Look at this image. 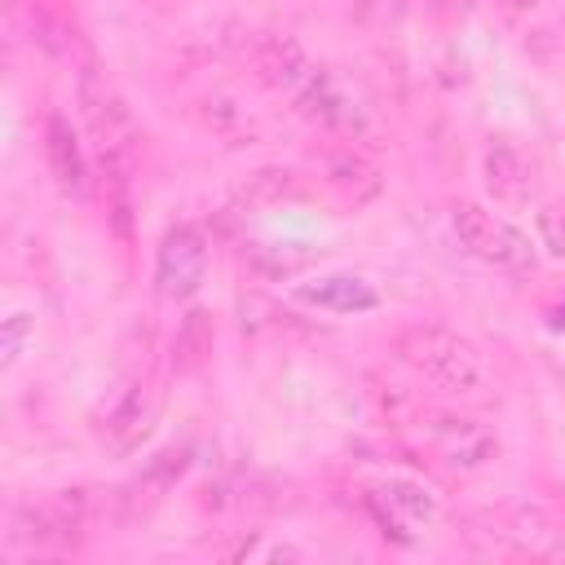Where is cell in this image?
I'll list each match as a JSON object with an SVG mask.
<instances>
[{
  "instance_id": "obj_14",
  "label": "cell",
  "mask_w": 565,
  "mask_h": 565,
  "mask_svg": "<svg viewBox=\"0 0 565 565\" xmlns=\"http://www.w3.org/2000/svg\"><path fill=\"white\" fill-rule=\"evenodd\" d=\"M26 335H31V313L4 318V327H0V371H13V362L22 358Z\"/></svg>"
},
{
  "instance_id": "obj_10",
  "label": "cell",
  "mask_w": 565,
  "mask_h": 565,
  "mask_svg": "<svg viewBox=\"0 0 565 565\" xmlns=\"http://www.w3.org/2000/svg\"><path fill=\"white\" fill-rule=\"evenodd\" d=\"M150 415H154V393L146 388V384H132L128 393H124V402L110 411V419H106V441H110V450H132L141 437H146V428H150Z\"/></svg>"
},
{
  "instance_id": "obj_4",
  "label": "cell",
  "mask_w": 565,
  "mask_h": 565,
  "mask_svg": "<svg viewBox=\"0 0 565 565\" xmlns=\"http://www.w3.org/2000/svg\"><path fill=\"white\" fill-rule=\"evenodd\" d=\"M207 269V243L194 225H177L163 234L159 243V260H154V287L163 300H190L203 282Z\"/></svg>"
},
{
  "instance_id": "obj_17",
  "label": "cell",
  "mask_w": 565,
  "mask_h": 565,
  "mask_svg": "<svg viewBox=\"0 0 565 565\" xmlns=\"http://www.w3.org/2000/svg\"><path fill=\"white\" fill-rule=\"evenodd\" d=\"M508 4H516V9H525V4H534V0H508Z\"/></svg>"
},
{
  "instance_id": "obj_16",
  "label": "cell",
  "mask_w": 565,
  "mask_h": 565,
  "mask_svg": "<svg viewBox=\"0 0 565 565\" xmlns=\"http://www.w3.org/2000/svg\"><path fill=\"white\" fill-rule=\"evenodd\" d=\"M539 225H543V243H547L556 256H565V212L547 207V212L539 216Z\"/></svg>"
},
{
  "instance_id": "obj_7",
  "label": "cell",
  "mask_w": 565,
  "mask_h": 565,
  "mask_svg": "<svg viewBox=\"0 0 565 565\" xmlns=\"http://www.w3.org/2000/svg\"><path fill=\"white\" fill-rule=\"evenodd\" d=\"M428 433H433L437 455H441L450 468H481V463L499 450L494 437H490L477 419H437Z\"/></svg>"
},
{
  "instance_id": "obj_9",
  "label": "cell",
  "mask_w": 565,
  "mask_h": 565,
  "mask_svg": "<svg viewBox=\"0 0 565 565\" xmlns=\"http://www.w3.org/2000/svg\"><path fill=\"white\" fill-rule=\"evenodd\" d=\"M44 154H49L53 181H57L66 194H84V185H88V163H84L79 137L71 132L66 115H49V124H44Z\"/></svg>"
},
{
  "instance_id": "obj_12",
  "label": "cell",
  "mask_w": 565,
  "mask_h": 565,
  "mask_svg": "<svg viewBox=\"0 0 565 565\" xmlns=\"http://www.w3.org/2000/svg\"><path fill=\"white\" fill-rule=\"evenodd\" d=\"M291 190V172H282V168H265V172H256L243 190H238V199L247 203V207H256V203H274V199H282Z\"/></svg>"
},
{
  "instance_id": "obj_1",
  "label": "cell",
  "mask_w": 565,
  "mask_h": 565,
  "mask_svg": "<svg viewBox=\"0 0 565 565\" xmlns=\"http://www.w3.org/2000/svg\"><path fill=\"white\" fill-rule=\"evenodd\" d=\"M397 353L406 366H415L424 380H433L446 393H477L490 380L477 344H468L463 335H455L446 327H411L397 340Z\"/></svg>"
},
{
  "instance_id": "obj_11",
  "label": "cell",
  "mask_w": 565,
  "mask_h": 565,
  "mask_svg": "<svg viewBox=\"0 0 565 565\" xmlns=\"http://www.w3.org/2000/svg\"><path fill=\"white\" fill-rule=\"evenodd\" d=\"M212 353V318L203 309H190L177 327V340H172V366L177 371H199Z\"/></svg>"
},
{
  "instance_id": "obj_15",
  "label": "cell",
  "mask_w": 565,
  "mask_h": 565,
  "mask_svg": "<svg viewBox=\"0 0 565 565\" xmlns=\"http://www.w3.org/2000/svg\"><path fill=\"white\" fill-rule=\"evenodd\" d=\"M256 556H269V561H300V552H296V547H282V543H260V539H252V543L234 547V561H256Z\"/></svg>"
},
{
  "instance_id": "obj_6",
  "label": "cell",
  "mask_w": 565,
  "mask_h": 565,
  "mask_svg": "<svg viewBox=\"0 0 565 565\" xmlns=\"http://www.w3.org/2000/svg\"><path fill=\"white\" fill-rule=\"evenodd\" d=\"M366 499H371L375 516H380L397 539H411V530L424 525V521H433V512H437L433 494L419 490V486H411V481H384V486H375ZM388 530H384V534H388Z\"/></svg>"
},
{
  "instance_id": "obj_8",
  "label": "cell",
  "mask_w": 565,
  "mask_h": 565,
  "mask_svg": "<svg viewBox=\"0 0 565 565\" xmlns=\"http://www.w3.org/2000/svg\"><path fill=\"white\" fill-rule=\"evenodd\" d=\"M296 296L305 305L327 309V313H366V309L380 305V291L366 278H358V274H327L318 282H305Z\"/></svg>"
},
{
  "instance_id": "obj_3",
  "label": "cell",
  "mask_w": 565,
  "mask_h": 565,
  "mask_svg": "<svg viewBox=\"0 0 565 565\" xmlns=\"http://www.w3.org/2000/svg\"><path fill=\"white\" fill-rule=\"evenodd\" d=\"M455 234H459V243H463L477 260H486V265L516 269V274L534 265L530 238H525L516 225H508L503 216H494V212H486V207H477V203H459V207H455Z\"/></svg>"
},
{
  "instance_id": "obj_5",
  "label": "cell",
  "mask_w": 565,
  "mask_h": 565,
  "mask_svg": "<svg viewBox=\"0 0 565 565\" xmlns=\"http://www.w3.org/2000/svg\"><path fill=\"white\" fill-rule=\"evenodd\" d=\"M287 97L296 102V110H300V115L322 119V124H331V128L358 132V128L366 124V119H362V110L353 106V97L340 88V79H335L331 71H322V66H309V75H305Z\"/></svg>"
},
{
  "instance_id": "obj_2",
  "label": "cell",
  "mask_w": 565,
  "mask_h": 565,
  "mask_svg": "<svg viewBox=\"0 0 565 565\" xmlns=\"http://www.w3.org/2000/svg\"><path fill=\"white\" fill-rule=\"evenodd\" d=\"M79 115H84V128H88V137L97 146L102 168H128L132 154H137L141 132H137L124 97L106 79H97L93 71L79 75Z\"/></svg>"
},
{
  "instance_id": "obj_13",
  "label": "cell",
  "mask_w": 565,
  "mask_h": 565,
  "mask_svg": "<svg viewBox=\"0 0 565 565\" xmlns=\"http://www.w3.org/2000/svg\"><path fill=\"white\" fill-rule=\"evenodd\" d=\"M486 172H490V190L494 194H521V163H516V154L512 150H490V159H486Z\"/></svg>"
}]
</instances>
